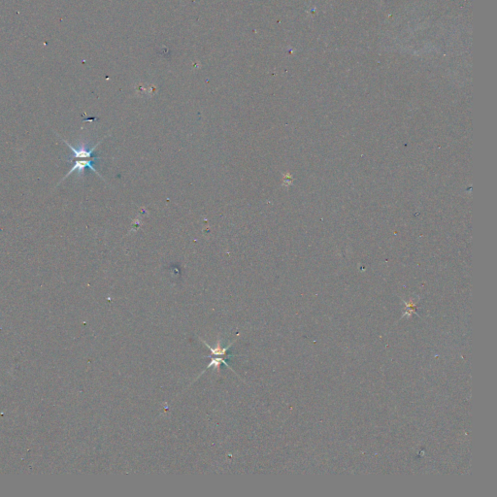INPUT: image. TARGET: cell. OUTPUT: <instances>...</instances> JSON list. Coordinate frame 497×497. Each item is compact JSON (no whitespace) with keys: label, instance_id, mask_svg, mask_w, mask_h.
Returning a JSON list of instances; mask_svg holds the SVG:
<instances>
[{"label":"cell","instance_id":"obj_1","mask_svg":"<svg viewBox=\"0 0 497 497\" xmlns=\"http://www.w3.org/2000/svg\"><path fill=\"white\" fill-rule=\"evenodd\" d=\"M104 139V138H103ZM103 139H101L100 142L97 144H95L93 147L91 148H88V145L87 143L82 142L78 148H74L72 145H70L69 143L67 142L66 140L62 139V141L66 144V146L70 149L72 151V156H70V158H77V159H90V158H94V157H98V156H93V153H94V150L100 146V143L103 141Z\"/></svg>","mask_w":497,"mask_h":497},{"label":"cell","instance_id":"obj_2","mask_svg":"<svg viewBox=\"0 0 497 497\" xmlns=\"http://www.w3.org/2000/svg\"><path fill=\"white\" fill-rule=\"evenodd\" d=\"M98 158H100V157H94V158H90V159H77V160L75 161L74 165L72 166L71 169L68 171V173L65 175V177H64V178H62L61 182H62V181H64L67 177H69V176L71 175L72 173H73V172H75V171H77V172H78L79 177H82V176L84 175V172H85L86 168H87V169H90V170L93 171V172H95V173L100 176V178H102V176H101L100 173H98V171L96 170V169L94 168V163H95V160H96V159H98Z\"/></svg>","mask_w":497,"mask_h":497}]
</instances>
